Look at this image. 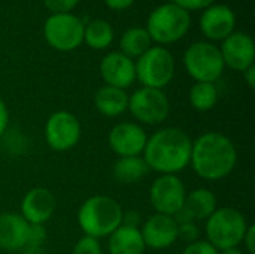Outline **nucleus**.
Segmentation results:
<instances>
[{
	"mask_svg": "<svg viewBox=\"0 0 255 254\" xmlns=\"http://www.w3.org/2000/svg\"><path fill=\"white\" fill-rule=\"evenodd\" d=\"M28 226L19 214H0V249L6 252L22 250L27 244Z\"/></svg>",
	"mask_w": 255,
	"mask_h": 254,
	"instance_id": "18",
	"label": "nucleus"
},
{
	"mask_svg": "<svg viewBox=\"0 0 255 254\" xmlns=\"http://www.w3.org/2000/svg\"><path fill=\"white\" fill-rule=\"evenodd\" d=\"M184 208L187 210V213L191 216V219L194 222L196 220H206L218 208L217 196L205 187L194 189L190 193H187Z\"/></svg>",
	"mask_w": 255,
	"mask_h": 254,
	"instance_id": "21",
	"label": "nucleus"
},
{
	"mask_svg": "<svg viewBox=\"0 0 255 254\" xmlns=\"http://www.w3.org/2000/svg\"><path fill=\"white\" fill-rule=\"evenodd\" d=\"M236 163L238 150L227 135L206 132L193 141L190 165L197 177L206 181H220L233 172Z\"/></svg>",
	"mask_w": 255,
	"mask_h": 254,
	"instance_id": "2",
	"label": "nucleus"
},
{
	"mask_svg": "<svg viewBox=\"0 0 255 254\" xmlns=\"http://www.w3.org/2000/svg\"><path fill=\"white\" fill-rule=\"evenodd\" d=\"M121 205L105 195H94L84 201L78 211V225L84 235L96 240L108 238L123 223Z\"/></svg>",
	"mask_w": 255,
	"mask_h": 254,
	"instance_id": "3",
	"label": "nucleus"
},
{
	"mask_svg": "<svg viewBox=\"0 0 255 254\" xmlns=\"http://www.w3.org/2000/svg\"><path fill=\"white\" fill-rule=\"evenodd\" d=\"M43 3L52 13H69L76 7L79 0H43Z\"/></svg>",
	"mask_w": 255,
	"mask_h": 254,
	"instance_id": "30",
	"label": "nucleus"
},
{
	"mask_svg": "<svg viewBox=\"0 0 255 254\" xmlns=\"http://www.w3.org/2000/svg\"><path fill=\"white\" fill-rule=\"evenodd\" d=\"M242 243L245 244V250L248 254H255V226L254 225H250L247 232H245V237L242 240Z\"/></svg>",
	"mask_w": 255,
	"mask_h": 254,
	"instance_id": "33",
	"label": "nucleus"
},
{
	"mask_svg": "<svg viewBox=\"0 0 255 254\" xmlns=\"http://www.w3.org/2000/svg\"><path fill=\"white\" fill-rule=\"evenodd\" d=\"M199 235H200V231H199L196 222L178 225V240L181 238L187 244H191V243H194V241L199 240Z\"/></svg>",
	"mask_w": 255,
	"mask_h": 254,
	"instance_id": "28",
	"label": "nucleus"
},
{
	"mask_svg": "<svg viewBox=\"0 0 255 254\" xmlns=\"http://www.w3.org/2000/svg\"><path fill=\"white\" fill-rule=\"evenodd\" d=\"M140 234L146 247L152 250H164L178 241V225L172 216L155 213L143 222Z\"/></svg>",
	"mask_w": 255,
	"mask_h": 254,
	"instance_id": "14",
	"label": "nucleus"
},
{
	"mask_svg": "<svg viewBox=\"0 0 255 254\" xmlns=\"http://www.w3.org/2000/svg\"><path fill=\"white\" fill-rule=\"evenodd\" d=\"M188 100L197 112H208L218 103V88L214 82H196L190 88Z\"/></svg>",
	"mask_w": 255,
	"mask_h": 254,
	"instance_id": "25",
	"label": "nucleus"
},
{
	"mask_svg": "<svg viewBox=\"0 0 255 254\" xmlns=\"http://www.w3.org/2000/svg\"><path fill=\"white\" fill-rule=\"evenodd\" d=\"M72 254H103L100 240L84 235L82 238L76 241Z\"/></svg>",
	"mask_w": 255,
	"mask_h": 254,
	"instance_id": "26",
	"label": "nucleus"
},
{
	"mask_svg": "<svg viewBox=\"0 0 255 254\" xmlns=\"http://www.w3.org/2000/svg\"><path fill=\"white\" fill-rule=\"evenodd\" d=\"M136 0H105L106 6L112 10H124L130 7Z\"/></svg>",
	"mask_w": 255,
	"mask_h": 254,
	"instance_id": "35",
	"label": "nucleus"
},
{
	"mask_svg": "<svg viewBox=\"0 0 255 254\" xmlns=\"http://www.w3.org/2000/svg\"><path fill=\"white\" fill-rule=\"evenodd\" d=\"M187 190L178 175H160L149 187V202L157 214L175 216L185 202Z\"/></svg>",
	"mask_w": 255,
	"mask_h": 254,
	"instance_id": "11",
	"label": "nucleus"
},
{
	"mask_svg": "<svg viewBox=\"0 0 255 254\" xmlns=\"http://www.w3.org/2000/svg\"><path fill=\"white\" fill-rule=\"evenodd\" d=\"M84 22L73 13H52L43 25L46 43L57 51H73L84 42Z\"/></svg>",
	"mask_w": 255,
	"mask_h": 254,
	"instance_id": "8",
	"label": "nucleus"
},
{
	"mask_svg": "<svg viewBox=\"0 0 255 254\" xmlns=\"http://www.w3.org/2000/svg\"><path fill=\"white\" fill-rule=\"evenodd\" d=\"M136 79L143 87L163 90L175 76V58L164 46H151L134 63Z\"/></svg>",
	"mask_w": 255,
	"mask_h": 254,
	"instance_id": "6",
	"label": "nucleus"
},
{
	"mask_svg": "<svg viewBox=\"0 0 255 254\" xmlns=\"http://www.w3.org/2000/svg\"><path fill=\"white\" fill-rule=\"evenodd\" d=\"M140 223H142V216H140V213H137V211H127V213L123 214V223H121L123 226L137 228V229H139Z\"/></svg>",
	"mask_w": 255,
	"mask_h": 254,
	"instance_id": "32",
	"label": "nucleus"
},
{
	"mask_svg": "<svg viewBox=\"0 0 255 254\" xmlns=\"http://www.w3.org/2000/svg\"><path fill=\"white\" fill-rule=\"evenodd\" d=\"M108 241V250L111 254H143L145 243L137 228L120 226L115 232H112Z\"/></svg>",
	"mask_w": 255,
	"mask_h": 254,
	"instance_id": "20",
	"label": "nucleus"
},
{
	"mask_svg": "<svg viewBox=\"0 0 255 254\" xmlns=\"http://www.w3.org/2000/svg\"><path fill=\"white\" fill-rule=\"evenodd\" d=\"M136 121L148 126H157L167 120L170 103L163 90L142 87L128 96V109Z\"/></svg>",
	"mask_w": 255,
	"mask_h": 254,
	"instance_id": "9",
	"label": "nucleus"
},
{
	"mask_svg": "<svg viewBox=\"0 0 255 254\" xmlns=\"http://www.w3.org/2000/svg\"><path fill=\"white\" fill-rule=\"evenodd\" d=\"M250 223L247 217L236 208L221 207L206 219V241L211 243L218 252L236 249L242 244Z\"/></svg>",
	"mask_w": 255,
	"mask_h": 254,
	"instance_id": "4",
	"label": "nucleus"
},
{
	"mask_svg": "<svg viewBox=\"0 0 255 254\" xmlns=\"http://www.w3.org/2000/svg\"><path fill=\"white\" fill-rule=\"evenodd\" d=\"M223 61L233 70L244 72L255 61V45L253 37L244 31H233L220 48Z\"/></svg>",
	"mask_w": 255,
	"mask_h": 254,
	"instance_id": "13",
	"label": "nucleus"
},
{
	"mask_svg": "<svg viewBox=\"0 0 255 254\" xmlns=\"http://www.w3.org/2000/svg\"><path fill=\"white\" fill-rule=\"evenodd\" d=\"M184 66L196 82L218 81L226 69L220 48L211 42L191 43L184 54Z\"/></svg>",
	"mask_w": 255,
	"mask_h": 254,
	"instance_id": "7",
	"label": "nucleus"
},
{
	"mask_svg": "<svg viewBox=\"0 0 255 254\" xmlns=\"http://www.w3.org/2000/svg\"><path fill=\"white\" fill-rule=\"evenodd\" d=\"M220 254H245L241 249H229V250H223V252H220Z\"/></svg>",
	"mask_w": 255,
	"mask_h": 254,
	"instance_id": "38",
	"label": "nucleus"
},
{
	"mask_svg": "<svg viewBox=\"0 0 255 254\" xmlns=\"http://www.w3.org/2000/svg\"><path fill=\"white\" fill-rule=\"evenodd\" d=\"M235 27L236 15L227 4H211L200 16V30L209 40H224Z\"/></svg>",
	"mask_w": 255,
	"mask_h": 254,
	"instance_id": "17",
	"label": "nucleus"
},
{
	"mask_svg": "<svg viewBox=\"0 0 255 254\" xmlns=\"http://www.w3.org/2000/svg\"><path fill=\"white\" fill-rule=\"evenodd\" d=\"M182 254H220V252L211 243L197 240L191 244H187V247L182 250Z\"/></svg>",
	"mask_w": 255,
	"mask_h": 254,
	"instance_id": "29",
	"label": "nucleus"
},
{
	"mask_svg": "<svg viewBox=\"0 0 255 254\" xmlns=\"http://www.w3.org/2000/svg\"><path fill=\"white\" fill-rule=\"evenodd\" d=\"M190 12L175 3H164L155 7L146 21V31L152 42L170 45L181 40L190 30Z\"/></svg>",
	"mask_w": 255,
	"mask_h": 254,
	"instance_id": "5",
	"label": "nucleus"
},
{
	"mask_svg": "<svg viewBox=\"0 0 255 254\" xmlns=\"http://www.w3.org/2000/svg\"><path fill=\"white\" fill-rule=\"evenodd\" d=\"M22 250H24L22 254H45L42 247H24Z\"/></svg>",
	"mask_w": 255,
	"mask_h": 254,
	"instance_id": "37",
	"label": "nucleus"
},
{
	"mask_svg": "<svg viewBox=\"0 0 255 254\" xmlns=\"http://www.w3.org/2000/svg\"><path fill=\"white\" fill-rule=\"evenodd\" d=\"M193 141L179 127H163L148 136L142 153L148 169L160 175H178L190 165Z\"/></svg>",
	"mask_w": 255,
	"mask_h": 254,
	"instance_id": "1",
	"label": "nucleus"
},
{
	"mask_svg": "<svg viewBox=\"0 0 255 254\" xmlns=\"http://www.w3.org/2000/svg\"><path fill=\"white\" fill-rule=\"evenodd\" d=\"M100 75L106 85L126 90L136 81L134 61L120 51L108 52L100 61Z\"/></svg>",
	"mask_w": 255,
	"mask_h": 254,
	"instance_id": "15",
	"label": "nucleus"
},
{
	"mask_svg": "<svg viewBox=\"0 0 255 254\" xmlns=\"http://www.w3.org/2000/svg\"><path fill=\"white\" fill-rule=\"evenodd\" d=\"M46 241V229L43 225H30L27 232L25 247H43Z\"/></svg>",
	"mask_w": 255,
	"mask_h": 254,
	"instance_id": "27",
	"label": "nucleus"
},
{
	"mask_svg": "<svg viewBox=\"0 0 255 254\" xmlns=\"http://www.w3.org/2000/svg\"><path fill=\"white\" fill-rule=\"evenodd\" d=\"M82 127L78 117L69 111L52 112L45 123V141L54 151H69L78 145Z\"/></svg>",
	"mask_w": 255,
	"mask_h": 254,
	"instance_id": "10",
	"label": "nucleus"
},
{
	"mask_svg": "<svg viewBox=\"0 0 255 254\" xmlns=\"http://www.w3.org/2000/svg\"><path fill=\"white\" fill-rule=\"evenodd\" d=\"M9 124V111L6 103L0 99V138L6 133Z\"/></svg>",
	"mask_w": 255,
	"mask_h": 254,
	"instance_id": "34",
	"label": "nucleus"
},
{
	"mask_svg": "<svg viewBox=\"0 0 255 254\" xmlns=\"http://www.w3.org/2000/svg\"><path fill=\"white\" fill-rule=\"evenodd\" d=\"M148 135L145 129L134 121H123L115 124L109 135L108 144L111 150L120 157L140 156L146 145Z\"/></svg>",
	"mask_w": 255,
	"mask_h": 254,
	"instance_id": "12",
	"label": "nucleus"
},
{
	"mask_svg": "<svg viewBox=\"0 0 255 254\" xmlns=\"http://www.w3.org/2000/svg\"><path fill=\"white\" fill-rule=\"evenodd\" d=\"M148 166L145 160L140 156H131V157H120L112 169L114 178L121 184H133L139 183L146 174Z\"/></svg>",
	"mask_w": 255,
	"mask_h": 254,
	"instance_id": "22",
	"label": "nucleus"
},
{
	"mask_svg": "<svg viewBox=\"0 0 255 254\" xmlns=\"http://www.w3.org/2000/svg\"><path fill=\"white\" fill-rule=\"evenodd\" d=\"M215 0H172V3L178 4L179 7L185 9L187 12L190 10H199V9H206L211 4H214Z\"/></svg>",
	"mask_w": 255,
	"mask_h": 254,
	"instance_id": "31",
	"label": "nucleus"
},
{
	"mask_svg": "<svg viewBox=\"0 0 255 254\" xmlns=\"http://www.w3.org/2000/svg\"><path fill=\"white\" fill-rule=\"evenodd\" d=\"M151 37L145 27H130L120 39V52L133 58H139L151 48Z\"/></svg>",
	"mask_w": 255,
	"mask_h": 254,
	"instance_id": "23",
	"label": "nucleus"
},
{
	"mask_svg": "<svg viewBox=\"0 0 255 254\" xmlns=\"http://www.w3.org/2000/svg\"><path fill=\"white\" fill-rule=\"evenodd\" d=\"M244 73V78H245V82L248 84L250 88H255V66H250L247 70L242 72Z\"/></svg>",
	"mask_w": 255,
	"mask_h": 254,
	"instance_id": "36",
	"label": "nucleus"
},
{
	"mask_svg": "<svg viewBox=\"0 0 255 254\" xmlns=\"http://www.w3.org/2000/svg\"><path fill=\"white\" fill-rule=\"evenodd\" d=\"M94 105L102 115L108 118H115L123 115L128 109V94L126 93V90L103 85L94 94Z\"/></svg>",
	"mask_w": 255,
	"mask_h": 254,
	"instance_id": "19",
	"label": "nucleus"
},
{
	"mask_svg": "<svg viewBox=\"0 0 255 254\" xmlns=\"http://www.w3.org/2000/svg\"><path fill=\"white\" fill-rule=\"evenodd\" d=\"M55 196L46 187L28 190L21 201V217L28 225H45L55 213Z\"/></svg>",
	"mask_w": 255,
	"mask_h": 254,
	"instance_id": "16",
	"label": "nucleus"
},
{
	"mask_svg": "<svg viewBox=\"0 0 255 254\" xmlns=\"http://www.w3.org/2000/svg\"><path fill=\"white\" fill-rule=\"evenodd\" d=\"M114 40V27L106 21L96 18L84 27V42L93 49H105Z\"/></svg>",
	"mask_w": 255,
	"mask_h": 254,
	"instance_id": "24",
	"label": "nucleus"
}]
</instances>
